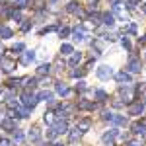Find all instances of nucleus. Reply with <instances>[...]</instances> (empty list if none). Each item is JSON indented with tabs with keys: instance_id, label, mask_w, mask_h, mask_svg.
<instances>
[{
	"instance_id": "nucleus-21",
	"label": "nucleus",
	"mask_w": 146,
	"mask_h": 146,
	"mask_svg": "<svg viewBox=\"0 0 146 146\" xmlns=\"http://www.w3.org/2000/svg\"><path fill=\"white\" fill-rule=\"evenodd\" d=\"M49 70H51V64H41L37 68V74H49Z\"/></svg>"
},
{
	"instance_id": "nucleus-18",
	"label": "nucleus",
	"mask_w": 146,
	"mask_h": 146,
	"mask_svg": "<svg viewBox=\"0 0 146 146\" xmlns=\"http://www.w3.org/2000/svg\"><path fill=\"white\" fill-rule=\"evenodd\" d=\"M0 35H2V39H10V37H12V29L2 25V27H0Z\"/></svg>"
},
{
	"instance_id": "nucleus-25",
	"label": "nucleus",
	"mask_w": 146,
	"mask_h": 146,
	"mask_svg": "<svg viewBox=\"0 0 146 146\" xmlns=\"http://www.w3.org/2000/svg\"><path fill=\"white\" fill-rule=\"evenodd\" d=\"M14 140H16L18 144L23 140V133H22V131H14Z\"/></svg>"
},
{
	"instance_id": "nucleus-42",
	"label": "nucleus",
	"mask_w": 146,
	"mask_h": 146,
	"mask_svg": "<svg viewBox=\"0 0 146 146\" xmlns=\"http://www.w3.org/2000/svg\"><path fill=\"white\" fill-rule=\"evenodd\" d=\"M0 53H2V45H0Z\"/></svg>"
},
{
	"instance_id": "nucleus-8",
	"label": "nucleus",
	"mask_w": 146,
	"mask_h": 146,
	"mask_svg": "<svg viewBox=\"0 0 146 146\" xmlns=\"http://www.w3.org/2000/svg\"><path fill=\"white\" fill-rule=\"evenodd\" d=\"M101 23L107 25V27H113V25H115V16H113V14H103V16H101Z\"/></svg>"
},
{
	"instance_id": "nucleus-22",
	"label": "nucleus",
	"mask_w": 146,
	"mask_h": 146,
	"mask_svg": "<svg viewBox=\"0 0 146 146\" xmlns=\"http://www.w3.org/2000/svg\"><path fill=\"white\" fill-rule=\"evenodd\" d=\"M66 10L68 12H78L80 10V4H78V2H70V4L66 6Z\"/></svg>"
},
{
	"instance_id": "nucleus-7",
	"label": "nucleus",
	"mask_w": 146,
	"mask_h": 146,
	"mask_svg": "<svg viewBox=\"0 0 146 146\" xmlns=\"http://www.w3.org/2000/svg\"><path fill=\"white\" fill-rule=\"evenodd\" d=\"M72 39H76V41L86 39V29H84V25H80V27H76V29L72 31Z\"/></svg>"
},
{
	"instance_id": "nucleus-14",
	"label": "nucleus",
	"mask_w": 146,
	"mask_h": 146,
	"mask_svg": "<svg viewBox=\"0 0 146 146\" xmlns=\"http://www.w3.org/2000/svg\"><path fill=\"white\" fill-rule=\"evenodd\" d=\"M56 94L58 96H66L68 94V86L64 82H56Z\"/></svg>"
},
{
	"instance_id": "nucleus-37",
	"label": "nucleus",
	"mask_w": 146,
	"mask_h": 146,
	"mask_svg": "<svg viewBox=\"0 0 146 146\" xmlns=\"http://www.w3.org/2000/svg\"><path fill=\"white\" fill-rule=\"evenodd\" d=\"M78 90H86V82L80 80V82H78Z\"/></svg>"
},
{
	"instance_id": "nucleus-27",
	"label": "nucleus",
	"mask_w": 146,
	"mask_h": 146,
	"mask_svg": "<svg viewBox=\"0 0 146 146\" xmlns=\"http://www.w3.org/2000/svg\"><path fill=\"white\" fill-rule=\"evenodd\" d=\"M23 49H25V47H23V43H16V45H14V49H12V51H14V53H16V55H20V53H22Z\"/></svg>"
},
{
	"instance_id": "nucleus-6",
	"label": "nucleus",
	"mask_w": 146,
	"mask_h": 146,
	"mask_svg": "<svg viewBox=\"0 0 146 146\" xmlns=\"http://www.w3.org/2000/svg\"><path fill=\"white\" fill-rule=\"evenodd\" d=\"M55 133L56 135H64V133H68V125H66L64 119H58V123H56V127H55Z\"/></svg>"
},
{
	"instance_id": "nucleus-40",
	"label": "nucleus",
	"mask_w": 146,
	"mask_h": 146,
	"mask_svg": "<svg viewBox=\"0 0 146 146\" xmlns=\"http://www.w3.org/2000/svg\"><path fill=\"white\" fill-rule=\"evenodd\" d=\"M2 98H4V92H0V100H2Z\"/></svg>"
},
{
	"instance_id": "nucleus-44",
	"label": "nucleus",
	"mask_w": 146,
	"mask_h": 146,
	"mask_svg": "<svg viewBox=\"0 0 146 146\" xmlns=\"http://www.w3.org/2000/svg\"><path fill=\"white\" fill-rule=\"evenodd\" d=\"M144 41H146V37H144Z\"/></svg>"
},
{
	"instance_id": "nucleus-16",
	"label": "nucleus",
	"mask_w": 146,
	"mask_h": 146,
	"mask_svg": "<svg viewBox=\"0 0 146 146\" xmlns=\"http://www.w3.org/2000/svg\"><path fill=\"white\" fill-rule=\"evenodd\" d=\"M90 119H82V121H80L78 123V127H76V129H78V131H82V133H86V131H88V129H90Z\"/></svg>"
},
{
	"instance_id": "nucleus-32",
	"label": "nucleus",
	"mask_w": 146,
	"mask_h": 146,
	"mask_svg": "<svg viewBox=\"0 0 146 146\" xmlns=\"http://www.w3.org/2000/svg\"><path fill=\"white\" fill-rule=\"evenodd\" d=\"M121 45H123L125 49H131V43H129V39H127V37H123V39H121Z\"/></svg>"
},
{
	"instance_id": "nucleus-3",
	"label": "nucleus",
	"mask_w": 146,
	"mask_h": 146,
	"mask_svg": "<svg viewBox=\"0 0 146 146\" xmlns=\"http://www.w3.org/2000/svg\"><path fill=\"white\" fill-rule=\"evenodd\" d=\"M142 111H144V103L142 101H135V103L129 105V113L131 115H140Z\"/></svg>"
},
{
	"instance_id": "nucleus-31",
	"label": "nucleus",
	"mask_w": 146,
	"mask_h": 146,
	"mask_svg": "<svg viewBox=\"0 0 146 146\" xmlns=\"http://www.w3.org/2000/svg\"><path fill=\"white\" fill-rule=\"evenodd\" d=\"M80 135H82V131L74 129V133H70V138H72V140H76V138H80Z\"/></svg>"
},
{
	"instance_id": "nucleus-17",
	"label": "nucleus",
	"mask_w": 146,
	"mask_h": 146,
	"mask_svg": "<svg viewBox=\"0 0 146 146\" xmlns=\"http://www.w3.org/2000/svg\"><path fill=\"white\" fill-rule=\"evenodd\" d=\"M43 121H45L47 125H53V123H55V113H53V111H45V117H43Z\"/></svg>"
},
{
	"instance_id": "nucleus-33",
	"label": "nucleus",
	"mask_w": 146,
	"mask_h": 146,
	"mask_svg": "<svg viewBox=\"0 0 146 146\" xmlns=\"http://www.w3.org/2000/svg\"><path fill=\"white\" fill-rule=\"evenodd\" d=\"M29 27H31V20H27V22H25V23L22 25V31H27Z\"/></svg>"
},
{
	"instance_id": "nucleus-20",
	"label": "nucleus",
	"mask_w": 146,
	"mask_h": 146,
	"mask_svg": "<svg viewBox=\"0 0 146 146\" xmlns=\"http://www.w3.org/2000/svg\"><path fill=\"white\" fill-rule=\"evenodd\" d=\"M113 123H117V125H127V117H123V115H113Z\"/></svg>"
},
{
	"instance_id": "nucleus-38",
	"label": "nucleus",
	"mask_w": 146,
	"mask_h": 146,
	"mask_svg": "<svg viewBox=\"0 0 146 146\" xmlns=\"http://www.w3.org/2000/svg\"><path fill=\"white\" fill-rule=\"evenodd\" d=\"M58 33H60V37H64V35H68V29H66V27H64V29H60Z\"/></svg>"
},
{
	"instance_id": "nucleus-4",
	"label": "nucleus",
	"mask_w": 146,
	"mask_h": 146,
	"mask_svg": "<svg viewBox=\"0 0 146 146\" xmlns=\"http://www.w3.org/2000/svg\"><path fill=\"white\" fill-rule=\"evenodd\" d=\"M0 64H2L4 72H12L16 68V60H12V58H0Z\"/></svg>"
},
{
	"instance_id": "nucleus-36",
	"label": "nucleus",
	"mask_w": 146,
	"mask_h": 146,
	"mask_svg": "<svg viewBox=\"0 0 146 146\" xmlns=\"http://www.w3.org/2000/svg\"><path fill=\"white\" fill-rule=\"evenodd\" d=\"M12 142L8 140V138H0V146H10Z\"/></svg>"
},
{
	"instance_id": "nucleus-41",
	"label": "nucleus",
	"mask_w": 146,
	"mask_h": 146,
	"mask_svg": "<svg viewBox=\"0 0 146 146\" xmlns=\"http://www.w3.org/2000/svg\"><path fill=\"white\" fill-rule=\"evenodd\" d=\"M53 146H62V144H53Z\"/></svg>"
},
{
	"instance_id": "nucleus-1",
	"label": "nucleus",
	"mask_w": 146,
	"mask_h": 146,
	"mask_svg": "<svg viewBox=\"0 0 146 146\" xmlns=\"http://www.w3.org/2000/svg\"><path fill=\"white\" fill-rule=\"evenodd\" d=\"M22 101L25 103V107H27L29 111H33V107L37 105V101H39V98H37V96H31L29 92H25V94L22 96Z\"/></svg>"
},
{
	"instance_id": "nucleus-19",
	"label": "nucleus",
	"mask_w": 146,
	"mask_h": 146,
	"mask_svg": "<svg viewBox=\"0 0 146 146\" xmlns=\"http://www.w3.org/2000/svg\"><path fill=\"white\" fill-rule=\"evenodd\" d=\"M37 98H39L41 101H51V100H53V94H51V92H41Z\"/></svg>"
},
{
	"instance_id": "nucleus-12",
	"label": "nucleus",
	"mask_w": 146,
	"mask_h": 146,
	"mask_svg": "<svg viewBox=\"0 0 146 146\" xmlns=\"http://www.w3.org/2000/svg\"><path fill=\"white\" fill-rule=\"evenodd\" d=\"M29 140H31V142H37V140H39V138H41V133H39V129H37V127H33V129H31V131H29Z\"/></svg>"
},
{
	"instance_id": "nucleus-5",
	"label": "nucleus",
	"mask_w": 146,
	"mask_h": 146,
	"mask_svg": "<svg viewBox=\"0 0 146 146\" xmlns=\"http://www.w3.org/2000/svg\"><path fill=\"white\" fill-rule=\"evenodd\" d=\"M117 135H119V131H117V129H111L109 133L103 135V142H105L107 146H113V138H115Z\"/></svg>"
},
{
	"instance_id": "nucleus-2",
	"label": "nucleus",
	"mask_w": 146,
	"mask_h": 146,
	"mask_svg": "<svg viewBox=\"0 0 146 146\" xmlns=\"http://www.w3.org/2000/svg\"><path fill=\"white\" fill-rule=\"evenodd\" d=\"M113 76V68L107 66V64H101L100 68H98V78L100 80H109Z\"/></svg>"
},
{
	"instance_id": "nucleus-9",
	"label": "nucleus",
	"mask_w": 146,
	"mask_h": 146,
	"mask_svg": "<svg viewBox=\"0 0 146 146\" xmlns=\"http://www.w3.org/2000/svg\"><path fill=\"white\" fill-rule=\"evenodd\" d=\"M129 72H140V60L135 56L129 60Z\"/></svg>"
},
{
	"instance_id": "nucleus-28",
	"label": "nucleus",
	"mask_w": 146,
	"mask_h": 146,
	"mask_svg": "<svg viewBox=\"0 0 146 146\" xmlns=\"http://www.w3.org/2000/svg\"><path fill=\"white\" fill-rule=\"evenodd\" d=\"M80 58H82V55H80V53H76V55L70 58V62H68V64H70V66H74L76 62H80Z\"/></svg>"
},
{
	"instance_id": "nucleus-23",
	"label": "nucleus",
	"mask_w": 146,
	"mask_h": 146,
	"mask_svg": "<svg viewBox=\"0 0 146 146\" xmlns=\"http://www.w3.org/2000/svg\"><path fill=\"white\" fill-rule=\"evenodd\" d=\"M60 53H62V55H70V53H72V45L64 43V45L60 47Z\"/></svg>"
},
{
	"instance_id": "nucleus-34",
	"label": "nucleus",
	"mask_w": 146,
	"mask_h": 146,
	"mask_svg": "<svg viewBox=\"0 0 146 146\" xmlns=\"http://www.w3.org/2000/svg\"><path fill=\"white\" fill-rule=\"evenodd\" d=\"M70 74H72L74 78H78V76H82V74H84V70H72Z\"/></svg>"
},
{
	"instance_id": "nucleus-39",
	"label": "nucleus",
	"mask_w": 146,
	"mask_h": 146,
	"mask_svg": "<svg viewBox=\"0 0 146 146\" xmlns=\"http://www.w3.org/2000/svg\"><path fill=\"white\" fill-rule=\"evenodd\" d=\"M129 146H138V144H136V142H129Z\"/></svg>"
},
{
	"instance_id": "nucleus-30",
	"label": "nucleus",
	"mask_w": 146,
	"mask_h": 146,
	"mask_svg": "<svg viewBox=\"0 0 146 146\" xmlns=\"http://www.w3.org/2000/svg\"><path fill=\"white\" fill-rule=\"evenodd\" d=\"M10 18H12V20H16V22H20V20H22V14H20V12H16V10H12Z\"/></svg>"
},
{
	"instance_id": "nucleus-43",
	"label": "nucleus",
	"mask_w": 146,
	"mask_h": 146,
	"mask_svg": "<svg viewBox=\"0 0 146 146\" xmlns=\"http://www.w3.org/2000/svg\"><path fill=\"white\" fill-rule=\"evenodd\" d=\"M53 2H56V0H53Z\"/></svg>"
},
{
	"instance_id": "nucleus-13",
	"label": "nucleus",
	"mask_w": 146,
	"mask_h": 146,
	"mask_svg": "<svg viewBox=\"0 0 146 146\" xmlns=\"http://www.w3.org/2000/svg\"><path fill=\"white\" fill-rule=\"evenodd\" d=\"M133 133H136V135H146V125L144 123H135L133 125Z\"/></svg>"
},
{
	"instance_id": "nucleus-10",
	"label": "nucleus",
	"mask_w": 146,
	"mask_h": 146,
	"mask_svg": "<svg viewBox=\"0 0 146 146\" xmlns=\"http://www.w3.org/2000/svg\"><path fill=\"white\" fill-rule=\"evenodd\" d=\"M115 80H117L119 84H123V82H127V84H129V82H131V74H129V72H117Z\"/></svg>"
},
{
	"instance_id": "nucleus-15",
	"label": "nucleus",
	"mask_w": 146,
	"mask_h": 146,
	"mask_svg": "<svg viewBox=\"0 0 146 146\" xmlns=\"http://www.w3.org/2000/svg\"><path fill=\"white\" fill-rule=\"evenodd\" d=\"M0 127H2V129H6V131H12L16 125H14V121H12V117H8V119H2Z\"/></svg>"
},
{
	"instance_id": "nucleus-26",
	"label": "nucleus",
	"mask_w": 146,
	"mask_h": 146,
	"mask_svg": "<svg viewBox=\"0 0 146 146\" xmlns=\"http://www.w3.org/2000/svg\"><path fill=\"white\" fill-rule=\"evenodd\" d=\"M14 4H16V8H25L29 4V0H14Z\"/></svg>"
},
{
	"instance_id": "nucleus-11",
	"label": "nucleus",
	"mask_w": 146,
	"mask_h": 146,
	"mask_svg": "<svg viewBox=\"0 0 146 146\" xmlns=\"http://www.w3.org/2000/svg\"><path fill=\"white\" fill-rule=\"evenodd\" d=\"M33 58H35V53H33V51H25V53H23V56H22V64H29Z\"/></svg>"
},
{
	"instance_id": "nucleus-35",
	"label": "nucleus",
	"mask_w": 146,
	"mask_h": 146,
	"mask_svg": "<svg viewBox=\"0 0 146 146\" xmlns=\"http://www.w3.org/2000/svg\"><path fill=\"white\" fill-rule=\"evenodd\" d=\"M103 119H105V121H113V113H103Z\"/></svg>"
},
{
	"instance_id": "nucleus-29",
	"label": "nucleus",
	"mask_w": 146,
	"mask_h": 146,
	"mask_svg": "<svg viewBox=\"0 0 146 146\" xmlns=\"http://www.w3.org/2000/svg\"><path fill=\"white\" fill-rule=\"evenodd\" d=\"M96 98H100V101H103V100H107V94L103 90H96Z\"/></svg>"
},
{
	"instance_id": "nucleus-24",
	"label": "nucleus",
	"mask_w": 146,
	"mask_h": 146,
	"mask_svg": "<svg viewBox=\"0 0 146 146\" xmlns=\"http://www.w3.org/2000/svg\"><path fill=\"white\" fill-rule=\"evenodd\" d=\"M18 105H20L18 98H14V96H12L10 100H8V107H10V109H14V107H18Z\"/></svg>"
}]
</instances>
